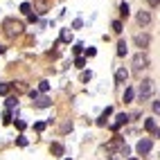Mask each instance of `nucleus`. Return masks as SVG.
<instances>
[{"label":"nucleus","mask_w":160,"mask_h":160,"mask_svg":"<svg viewBox=\"0 0 160 160\" xmlns=\"http://www.w3.org/2000/svg\"><path fill=\"white\" fill-rule=\"evenodd\" d=\"M151 95H153V81L151 79L140 81V86H138V97H140V102L151 99Z\"/></svg>","instance_id":"nucleus-1"},{"label":"nucleus","mask_w":160,"mask_h":160,"mask_svg":"<svg viewBox=\"0 0 160 160\" xmlns=\"http://www.w3.org/2000/svg\"><path fill=\"white\" fill-rule=\"evenodd\" d=\"M144 68H149V57L144 54V52H138V54L133 57V74H140Z\"/></svg>","instance_id":"nucleus-2"},{"label":"nucleus","mask_w":160,"mask_h":160,"mask_svg":"<svg viewBox=\"0 0 160 160\" xmlns=\"http://www.w3.org/2000/svg\"><path fill=\"white\" fill-rule=\"evenodd\" d=\"M2 27H5V32H7L9 36H16V34L23 32V23H20V20H14V18H7L5 23H2Z\"/></svg>","instance_id":"nucleus-3"},{"label":"nucleus","mask_w":160,"mask_h":160,"mask_svg":"<svg viewBox=\"0 0 160 160\" xmlns=\"http://www.w3.org/2000/svg\"><path fill=\"white\" fill-rule=\"evenodd\" d=\"M29 97L34 99V104L38 106V108H48V106L52 104V102L45 97V95H38V90H32V92H29Z\"/></svg>","instance_id":"nucleus-4"},{"label":"nucleus","mask_w":160,"mask_h":160,"mask_svg":"<svg viewBox=\"0 0 160 160\" xmlns=\"http://www.w3.org/2000/svg\"><path fill=\"white\" fill-rule=\"evenodd\" d=\"M135 151L140 156H147L149 151H151V140H149V138H142V140L135 144Z\"/></svg>","instance_id":"nucleus-5"},{"label":"nucleus","mask_w":160,"mask_h":160,"mask_svg":"<svg viewBox=\"0 0 160 160\" xmlns=\"http://www.w3.org/2000/svg\"><path fill=\"white\" fill-rule=\"evenodd\" d=\"M135 45L138 48H140V52L144 50V48H149V43H151V36H149V34H142V32H140V34H135Z\"/></svg>","instance_id":"nucleus-6"},{"label":"nucleus","mask_w":160,"mask_h":160,"mask_svg":"<svg viewBox=\"0 0 160 160\" xmlns=\"http://www.w3.org/2000/svg\"><path fill=\"white\" fill-rule=\"evenodd\" d=\"M135 20H138V25H140V27H147L149 23H151V14H149V12H138Z\"/></svg>","instance_id":"nucleus-7"},{"label":"nucleus","mask_w":160,"mask_h":160,"mask_svg":"<svg viewBox=\"0 0 160 160\" xmlns=\"http://www.w3.org/2000/svg\"><path fill=\"white\" fill-rule=\"evenodd\" d=\"M126 122H129V115H126V113H120V115L115 117V122L111 124V129H113V131H117V129H120L122 124H126Z\"/></svg>","instance_id":"nucleus-8"},{"label":"nucleus","mask_w":160,"mask_h":160,"mask_svg":"<svg viewBox=\"0 0 160 160\" xmlns=\"http://www.w3.org/2000/svg\"><path fill=\"white\" fill-rule=\"evenodd\" d=\"M144 129L151 133V135H156V138H160V129L156 126V122L153 120H144Z\"/></svg>","instance_id":"nucleus-9"},{"label":"nucleus","mask_w":160,"mask_h":160,"mask_svg":"<svg viewBox=\"0 0 160 160\" xmlns=\"http://www.w3.org/2000/svg\"><path fill=\"white\" fill-rule=\"evenodd\" d=\"M126 77H129V72H126L124 68H120V70L115 72V81H117V83H124V81H126Z\"/></svg>","instance_id":"nucleus-10"},{"label":"nucleus","mask_w":160,"mask_h":160,"mask_svg":"<svg viewBox=\"0 0 160 160\" xmlns=\"http://www.w3.org/2000/svg\"><path fill=\"white\" fill-rule=\"evenodd\" d=\"M111 113H113V108H106V111H104V113L99 115L97 124H99V126H104V124H106V120H108V115H111Z\"/></svg>","instance_id":"nucleus-11"},{"label":"nucleus","mask_w":160,"mask_h":160,"mask_svg":"<svg viewBox=\"0 0 160 160\" xmlns=\"http://www.w3.org/2000/svg\"><path fill=\"white\" fill-rule=\"evenodd\" d=\"M133 97H135V90L133 88H126L124 90V102H133Z\"/></svg>","instance_id":"nucleus-12"},{"label":"nucleus","mask_w":160,"mask_h":160,"mask_svg":"<svg viewBox=\"0 0 160 160\" xmlns=\"http://www.w3.org/2000/svg\"><path fill=\"white\" fill-rule=\"evenodd\" d=\"M117 54H120V57L126 54V41H120V43H117Z\"/></svg>","instance_id":"nucleus-13"},{"label":"nucleus","mask_w":160,"mask_h":160,"mask_svg":"<svg viewBox=\"0 0 160 160\" xmlns=\"http://www.w3.org/2000/svg\"><path fill=\"white\" fill-rule=\"evenodd\" d=\"M61 41H63V43H70V41H72V34H70L68 29H63V32H61Z\"/></svg>","instance_id":"nucleus-14"},{"label":"nucleus","mask_w":160,"mask_h":160,"mask_svg":"<svg viewBox=\"0 0 160 160\" xmlns=\"http://www.w3.org/2000/svg\"><path fill=\"white\" fill-rule=\"evenodd\" d=\"M50 90V81H41L38 83V92H48Z\"/></svg>","instance_id":"nucleus-15"},{"label":"nucleus","mask_w":160,"mask_h":160,"mask_svg":"<svg viewBox=\"0 0 160 160\" xmlns=\"http://www.w3.org/2000/svg\"><path fill=\"white\" fill-rule=\"evenodd\" d=\"M9 90H12L9 83H0V95H9Z\"/></svg>","instance_id":"nucleus-16"},{"label":"nucleus","mask_w":160,"mask_h":160,"mask_svg":"<svg viewBox=\"0 0 160 160\" xmlns=\"http://www.w3.org/2000/svg\"><path fill=\"white\" fill-rule=\"evenodd\" d=\"M120 14H122L124 18L129 16V5H126V2H122V5H120Z\"/></svg>","instance_id":"nucleus-17"},{"label":"nucleus","mask_w":160,"mask_h":160,"mask_svg":"<svg viewBox=\"0 0 160 160\" xmlns=\"http://www.w3.org/2000/svg\"><path fill=\"white\" fill-rule=\"evenodd\" d=\"M52 153H57V156H61V153H63V147H61L59 142H57V144H52Z\"/></svg>","instance_id":"nucleus-18"},{"label":"nucleus","mask_w":160,"mask_h":160,"mask_svg":"<svg viewBox=\"0 0 160 160\" xmlns=\"http://www.w3.org/2000/svg\"><path fill=\"white\" fill-rule=\"evenodd\" d=\"M113 32H115V34L122 32V23H120V20H113Z\"/></svg>","instance_id":"nucleus-19"},{"label":"nucleus","mask_w":160,"mask_h":160,"mask_svg":"<svg viewBox=\"0 0 160 160\" xmlns=\"http://www.w3.org/2000/svg\"><path fill=\"white\" fill-rule=\"evenodd\" d=\"M14 106H18V99L16 97H9L7 99V108H14Z\"/></svg>","instance_id":"nucleus-20"},{"label":"nucleus","mask_w":160,"mask_h":160,"mask_svg":"<svg viewBox=\"0 0 160 160\" xmlns=\"http://www.w3.org/2000/svg\"><path fill=\"white\" fill-rule=\"evenodd\" d=\"M29 9H32V5H29V2H23V5H20V12H25L27 16L32 14V12H29Z\"/></svg>","instance_id":"nucleus-21"},{"label":"nucleus","mask_w":160,"mask_h":160,"mask_svg":"<svg viewBox=\"0 0 160 160\" xmlns=\"http://www.w3.org/2000/svg\"><path fill=\"white\" fill-rule=\"evenodd\" d=\"M74 63H77V68H83V66H86V59H83V57H79Z\"/></svg>","instance_id":"nucleus-22"},{"label":"nucleus","mask_w":160,"mask_h":160,"mask_svg":"<svg viewBox=\"0 0 160 160\" xmlns=\"http://www.w3.org/2000/svg\"><path fill=\"white\" fill-rule=\"evenodd\" d=\"M153 113H156V115H160V99H158V102H153Z\"/></svg>","instance_id":"nucleus-23"},{"label":"nucleus","mask_w":160,"mask_h":160,"mask_svg":"<svg viewBox=\"0 0 160 160\" xmlns=\"http://www.w3.org/2000/svg\"><path fill=\"white\" fill-rule=\"evenodd\" d=\"M95 54H97V50H95V48H88L86 50V57H95Z\"/></svg>","instance_id":"nucleus-24"},{"label":"nucleus","mask_w":160,"mask_h":160,"mask_svg":"<svg viewBox=\"0 0 160 160\" xmlns=\"http://www.w3.org/2000/svg\"><path fill=\"white\" fill-rule=\"evenodd\" d=\"M81 25H83V23H81V18H77V20H74V23H72V27H74V29H79Z\"/></svg>","instance_id":"nucleus-25"},{"label":"nucleus","mask_w":160,"mask_h":160,"mask_svg":"<svg viewBox=\"0 0 160 160\" xmlns=\"http://www.w3.org/2000/svg\"><path fill=\"white\" fill-rule=\"evenodd\" d=\"M90 77H92V74H90V72H83V74H81V81H88Z\"/></svg>","instance_id":"nucleus-26"},{"label":"nucleus","mask_w":160,"mask_h":160,"mask_svg":"<svg viewBox=\"0 0 160 160\" xmlns=\"http://www.w3.org/2000/svg\"><path fill=\"white\" fill-rule=\"evenodd\" d=\"M16 126H18V129H20V131H23V129H25V126H27V124H25L23 120H18V122H16Z\"/></svg>","instance_id":"nucleus-27"},{"label":"nucleus","mask_w":160,"mask_h":160,"mask_svg":"<svg viewBox=\"0 0 160 160\" xmlns=\"http://www.w3.org/2000/svg\"><path fill=\"white\" fill-rule=\"evenodd\" d=\"M147 2L151 5V7H158V5H160V0H147Z\"/></svg>","instance_id":"nucleus-28"},{"label":"nucleus","mask_w":160,"mask_h":160,"mask_svg":"<svg viewBox=\"0 0 160 160\" xmlns=\"http://www.w3.org/2000/svg\"><path fill=\"white\" fill-rule=\"evenodd\" d=\"M2 52H5V48H2V45H0V54H2Z\"/></svg>","instance_id":"nucleus-29"},{"label":"nucleus","mask_w":160,"mask_h":160,"mask_svg":"<svg viewBox=\"0 0 160 160\" xmlns=\"http://www.w3.org/2000/svg\"><path fill=\"white\" fill-rule=\"evenodd\" d=\"M131 160H138V158H131Z\"/></svg>","instance_id":"nucleus-30"}]
</instances>
